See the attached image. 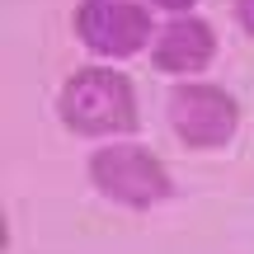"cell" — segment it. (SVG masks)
<instances>
[{
    "label": "cell",
    "mask_w": 254,
    "mask_h": 254,
    "mask_svg": "<svg viewBox=\"0 0 254 254\" xmlns=\"http://www.w3.org/2000/svg\"><path fill=\"white\" fill-rule=\"evenodd\" d=\"M57 118L66 123V132L90 136L99 146L104 141H127L141 127L136 85L109 62H85L57 90Z\"/></svg>",
    "instance_id": "6da1fadb"
},
{
    "label": "cell",
    "mask_w": 254,
    "mask_h": 254,
    "mask_svg": "<svg viewBox=\"0 0 254 254\" xmlns=\"http://www.w3.org/2000/svg\"><path fill=\"white\" fill-rule=\"evenodd\" d=\"M94 193H104L109 202H118L127 212H151L160 202L174 198V174L165 170V160L141 141H104L85 160Z\"/></svg>",
    "instance_id": "7a4b0ae2"
},
{
    "label": "cell",
    "mask_w": 254,
    "mask_h": 254,
    "mask_svg": "<svg viewBox=\"0 0 254 254\" xmlns=\"http://www.w3.org/2000/svg\"><path fill=\"white\" fill-rule=\"evenodd\" d=\"M165 123L189 151H221L240 127V99L217 80H179L165 94Z\"/></svg>",
    "instance_id": "3957f363"
},
{
    "label": "cell",
    "mask_w": 254,
    "mask_h": 254,
    "mask_svg": "<svg viewBox=\"0 0 254 254\" xmlns=\"http://www.w3.org/2000/svg\"><path fill=\"white\" fill-rule=\"evenodd\" d=\"M71 28L94 62H127L136 52H151L155 43V9L141 0H80Z\"/></svg>",
    "instance_id": "277c9868"
},
{
    "label": "cell",
    "mask_w": 254,
    "mask_h": 254,
    "mask_svg": "<svg viewBox=\"0 0 254 254\" xmlns=\"http://www.w3.org/2000/svg\"><path fill=\"white\" fill-rule=\"evenodd\" d=\"M217 28L207 24L202 14H174V19H160L155 28V43H151V66L160 75H174V80H202L212 62H217Z\"/></svg>",
    "instance_id": "5b68a950"
},
{
    "label": "cell",
    "mask_w": 254,
    "mask_h": 254,
    "mask_svg": "<svg viewBox=\"0 0 254 254\" xmlns=\"http://www.w3.org/2000/svg\"><path fill=\"white\" fill-rule=\"evenodd\" d=\"M231 14H236L240 33H245V38H254V0H231Z\"/></svg>",
    "instance_id": "8992f818"
},
{
    "label": "cell",
    "mask_w": 254,
    "mask_h": 254,
    "mask_svg": "<svg viewBox=\"0 0 254 254\" xmlns=\"http://www.w3.org/2000/svg\"><path fill=\"white\" fill-rule=\"evenodd\" d=\"M151 9H165V19H174V14H193V5L198 0H146Z\"/></svg>",
    "instance_id": "52a82bcc"
}]
</instances>
